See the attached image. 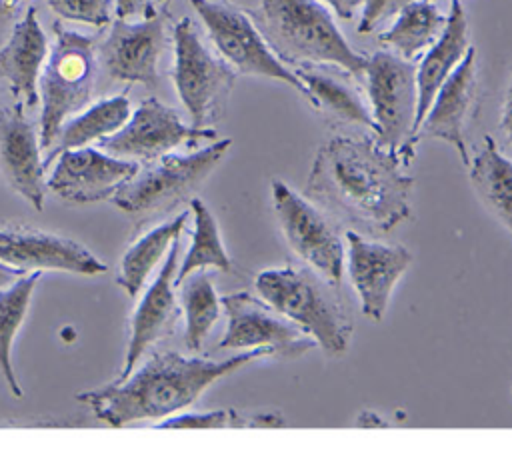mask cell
Here are the masks:
<instances>
[{
	"mask_svg": "<svg viewBox=\"0 0 512 466\" xmlns=\"http://www.w3.org/2000/svg\"><path fill=\"white\" fill-rule=\"evenodd\" d=\"M404 166L376 138L334 136L318 148L304 194L340 222L388 232L410 216L414 178Z\"/></svg>",
	"mask_w": 512,
	"mask_h": 466,
	"instance_id": "1",
	"label": "cell"
},
{
	"mask_svg": "<svg viewBox=\"0 0 512 466\" xmlns=\"http://www.w3.org/2000/svg\"><path fill=\"white\" fill-rule=\"evenodd\" d=\"M266 356H272L268 348H252L226 360L182 356L170 350L154 352L126 378L80 392L76 400L92 408L98 420L114 428L162 420L194 404L220 378Z\"/></svg>",
	"mask_w": 512,
	"mask_h": 466,
	"instance_id": "2",
	"label": "cell"
},
{
	"mask_svg": "<svg viewBox=\"0 0 512 466\" xmlns=\"http://www.w3.org/2000/svg\"><path fill=\"white\" fill-rule=\"evenodd\" d=\"M256 24L282 62L332 64L360 76L366 56L356 52L320 0H260Z\"/></svg>",
	"mask_w": 512,
	"mask_h": 466,
	"instance_id": "3",
	"label": "cell"
},
{
	"mask_svg": "<svg viewBox=\"0 0 512 466\" xmlns=\"http://www.w3.org/2000/svg\"><path fill=\"white\" fill-rule=\"evenodd\" d=\"M256 292L272 308L292 320L326 354L348 350L352 318L324 278L304 268H268L254 280ZM334 288V286H332Z\"/></svg>",
	"mask_w": 512,
	"mask_h": 466,
	"instance_id": "4",
	"label": "cell"
},
{
	"mask_svg": "<svg viewBox=\"0 0 512 466\" xmlns=\"http://www.w3.org/2000/svg\"><path fill=\"white\" fill-rule=\"evenodd\" d=\"M96 40L54 22V44L38 78L40 148L50 150L68 116L86 108L96 80Z\"/></svg>",
	"mask_w": 512,
	"mask_h": 466,
	"instance_id": "5",
	"label": "cell"
},
{
	"mask_svg": "<svg viewBox=\"0 0 512 466\" xmlns=\"http://www.w3.org/2000/svg\"><path fill=\"white\" fill-rule=\"evenodd\" d=\"M230 146L232 140L222 138L188 154L168 152L148 160L144 168H138V172L116 190L112 202L128 214L168 212L202 186Z\"/></svg>",
	"mask_w": 512,
	"mask_h": 466,
	"instance_id": "6",
	"label": "cell"
},
{
	"mask_svg": "<svg viewBox=\"0 0 512 466\" xmlns=\"http://www.w3.org/2000/svg\"><path fill=\"white\" fill-rule=\"evenodd\" d=\"M172 82L194 128H210L228 108L236 72L202 42L194 22L182 18L174 26Z\"/></svg>",
	"mask_w": 512,
	"mask_h": 466,
	"instance_id": "7",
	"label": "cell"
},
{
	"mask_svg": "<svg viewBox=\"0 0 512 466\" xmlns=\"http://www.w3.org/2000/svg\"><path fill=\"white\" fill-rule=\"evenodd\" d=\"M190 4L200 16L220 58L236 74L284 82L312 106V96L304 82L276 56L246 12L222 0H190Z\"/></svg>",
	"mask_w": 512,
	"mask_h": 466,
	"instance_id": "8",
	"label": "cell"
},
{
	"mask_svg": "<svg viewBox=\"0 0 512 466\" xmlns=\"http://www.w3.org/2000/svg\"><path fill=\"white\" fill-rule=\"evenodd\" d=\"M366 90L372 106L376 140L396 152L404 164L414 158L412 144L416 124V68L402 56L378 50L366 58Z\"/></svg>",
	"mask_w": 512,
	"mask_h": 466,
	"instance_id": "9",
	"label": "cell"
},
{
	"mask_svg": "<svg viewBox=\"0 0 512 466\" xmlns=\"http://www.w3.org/2000/svg\"><path fill=\"white\" fill-rule=\"evenodd\" d=\"M272 206L292 252L334 288L344 270V242L328 214L286 182L272 180Z\"/></svg>",
	"mask_w": 512,
	"mask_h": 466,
	"instance_id": "10",
	"label": "cell"
},
{
	"mask_svg": "<svg viewBox=\"0 0 512 466\" xmlns=\"http://www.w3.org/2000/svg\"><path fill=\"white\" fill-rule=\"evenodd\" d=\"M220 304L228 316L226 332L218 344L220 350L268 348L272 356L288 360L316 346L306 332L260 296L234 292L222 296Z\"/></svg>",
	"mask_w": 512,
	"mask_h": 466,
	"instance_id": "11",
	"label": "cell"
},
{
	"mask_svg": "<svg viewBox=\"0 0 512 466\" xmlns=\"http://www.w3.org/2000/svg\"><path fill=\"white\" fill-rule=\"evenodd\" d=\"M166 48V16L152 6L140 20L116 18L110 32L98 46V60L104 72L118 82L158 86V62Z\"/></svg>",
	"mask_w": 512,
	"mask_h": 466,
	"instance_id": "12",
	"label": "cell"
},
{
	"mask_svg": "<svg viewBox=\"0 0 512 466\" xmlns=\"http://www.w3.org/2000/svg\"><path fill=\"white\" fill-rule=\"evenodd\" d=\"M202 140H216V132L212 128L184 124L174 108L150 96L130 112L118 132L102 138L98 148L118 158H140L148 162L180 146H194Z\"/></svg>",
	"mask_w": 512,
	"mask_h": 466,
	"instance_id": "13",
	"label": "cell"
},
{
	"mask_svg": "<svg viewBox=\"0 0 512 466\" xmlns=\"http://www.w3.org/2000/svg\"><path fill=\"white\" fill-rule=\"evenodd\" d=\"M52 162L56 164L46 186L70 204H94L112 198L140 168L134 160L92 146L60 152Z\"/></svg>",
	"mask_w": 512,
	"mask_h": 466,
	"instance_id": "14",
	"label": "cell"
},
{
	"mask_svg": "<svg viewBox=\"0 0 512 466\" xmlns=\"http://www.w3.org/2000/svg\"><path fill=\"white\" fill-rule=\"evenodd\" d=\"M348 276L360 300L362 314L374 322L384 318L390 296L412 262L400 244H382L354 230L346 232Z\"/></svg>",
	"mask_w": 512,
	"mask_h": 466,
	"instance_id": "15",
	"label": "cell"
},
{
	"mask_svg": "<svg viewBox=\"0 0 512 466\" xmlns=\"http://www.w3.org/2000/svg\"><path fill=\"white\" fill-rule=\"evenodd\" d=\"M0 262L24 272L58 270L94 276L108 270V266L84 244L34 228L0 230Z\"/></svg>",
	"mask_w": 512,
	"mask_h": 466,
	"instance_id": "16",
	"label": "cell"
},
{
	"mask_svg": "<svg viewBox=\"0 0 512 466\" xmlns=\"http://www.w3.org/2000/svg\"><path fill=\"white\" fill-rule=\"evenodd\" d=\"M178 252H180V236L170 244L156 278L146 288L144 296L140 298L130 318V338H128L126 354H124L120 372L114 380L126 378L152 344H156L158 340L174 332L176 322L180 318V308L174 294Z\"/></svg>",
	"mask_w": 512,
	"mask_h": 466,
	"instance_id": "17",
	"label": "cell"
},
{
	"mask_svg": "<svg viewBox=\"0 0 512 466\" xmlns=\"http://www.w3.org/2000/svg\"><path fill=\"white\" fill-rule=\"evenodd\" d=\"M478 96V58L476 48L470 46L456 70L436 92L426 116L422 118L414 144L420 138H436L448 142L460 156L462 164L470 166L466 146V124Z\"/></svg>",
	"mask_w": 512,
	"mask_h": 466,
	"instance_id": "18",
	"label": "cell"
},
{
	"mask_svg": "<svg viewBox=\"0 0 512 466\" xmlns=\"http://www.w3.org/2000/svg\"><path fill=\"white\" fill-rule=\"evenodd\" d=\"M40 138L22 104L0 110V176L34 210L44 208L46 180Z\"/></svg>",
	"mask_w": 512,
	"mask_h": 466,
	"instance_id": "19",
	"label": "cell"
},
{
	"mask_svg": "<svg viewBox=\"0 0 512 466\" xmlns=\"http://www.w3.org/2000/svg\"><path fill=\"white\" fill-rule=\"evenodd\" d=\"M48 56V40L38 22V12L30 6L14 24L8 40L0 48V78L8 84L18 104H38V78Z\"/></svg>",
	"mask_w": 512,
	"mask_h": 466,
	"instance_id": "20",
	"label": "cell"
},
{
	"mask_svg": "<svg viewBox=\"0 0 512 466\" xmlns=\"http://www.w3.org/2000/svg\"><path fill=\"white\" fill-rule=\"evenodd\" d=\"M470 48V34H468V18L464 6L454 0L450 6V14L446 16V24L442 34L436 42L426 50L424 58L416 68V90H418V106H416V130L426 116L436 92L446 82V78L456 70L460 60ZM412 136V144H414ZM416 146V144H414Z\"/></svg>",
	"mask_w": 512,
	"mask_h": 466,
	"instance_id": "21",
	"label": "cell"
},
{
	"mask_svg": "<svg viewBox=\"0 0 512 466\" xmlns=\"http://www.w3.org/2000/svg\"><path fill=\"white\" fill-rule=\"evenodd\" d=\"M468 176L484 208L512 234V160L506 158L492 136L470 160Z\"/></svg>",
	"mask_w": 512,
	"mask_h": 466,
	"instance_id": "22",
	"label": "cell"
},
{
	"mask_svg": "<svg viewBox=\"0 0 512 466\" xmlns=\"http://www.w3.org/2000/svg\"><path fill=\"white\" fill-rule=\"evenodd\" d=\"M130 116V100L126 94L102 98L96 104L82 110L70 122L62 124L50 154L44 158V166L48 168L52 160L66 150L88 146L90 142H100L106 136L118 132Z\"/></svg>",
	"mask_w": 512,
	"mask_h": 466,
	"instance_id": "23",
	"label": "cell"
},
{
	"mask_svg": "<svg viewBox=\"0 0 512 466\" xmlns=\"http://www.w3.org/2000/svg\"><path fill=\"white\" fill-rule=\"evenodd\" d=\"M188 214L180 212L172 220H166L146 234H142L122 256L116 274V284L126 290L128 296L136 298L144 284L148 282L152 270L166 256L170 244L182 234Z\"/></svg>",
	"mask_w": 512,
	"mask_h": 466,
	"instance_id": "24",
	"label": "cell"
},
{
	"mask_svg": "<svg viewBox=\"0 0 512 466\" xmlns=\"http://www.w3.org/2000/svg\"><path fill=\"white\" fill-rule=\"evenodd\" d=\"M446 16L432 0H412L398 14L394 24L380 34V42L404 60L418 58L442 34Z\"/></svg>",
	"mask_w": 512,
	"mask_h": 466,
	"instance_id": "25",
	"label": "cell"
},
{
	"mask_svg": "<svg viewBox=\"0 0 512 466\" xmlns=\"http://www.w3.org/2000/svg\"><path fill=\"white\" fill-rule=\"evenodd\" d=\"M42 278L40 270H32L0 288V372L12 392V396L22 398V386L18 382L14 362H12V346L14 338L26 318L34 288Z\"/></svg>",
	"mask_w": 512,
	"mask_h": 466,
	"instance_id": "26",
	"label": "cell"
},
{
	"mask_svg": "<svg viewBox=\"0 0 512 466\" xmlns=\"http://www.w3.org/2000/svg\"><path fill=\"white\" fill-rule=\"evenodd\" d=\"M296 76L304 82L312 96V108L324 112L328 118L346 122V124H360L374 130V120L370 110L364 106L360 96L340 82L338 78L324 74L316 68H308L306 64L298 66Z\"/></svg>",
	"mask_w": 512,
	"mask_h": 466,
	"instance_id": "27",
	"label": "cell"
},
{
	"mask_svg": "<svg viewBox=\"0 0 512 466\" xmlns=\"http://www.w3.org/2000/svg\"><path fill=\"white\" fill-rule=\"evenodd\" d=\"M190 210L194 216V232L190 248L184 256V260L178 264L174 286H180V282L190 276L196 270L216 268L222 272H228L232 268L230 256L222 244L218 224L210 212V208L196 196L190 198Z\"/></svg>",
	"mask_w": 512,
	"mask_h": 466,
	"instance_id": "28",
	"label": "cell"
},
{
	"mask_svg": "<svg viewBox=\"0 0 512 466\" xmlns=\"http://www.w3.org/2000/svg\"><path fill=\"white\" fill-rule=\"evenodd\" d=\"M180 286V304L186 318L184 344L188 350L196 352L220 318L222 304L210 276L204 270L192 272L180 282Z\"/></svg>",
	"mask_w": 512,
	"mask_h": 466,
	"instance_id": "29",
	"label": "cell"
},
{
	"mask_svg": "<svg viewBox=\"0 0 512 466\" xmlns=\"http://www.w3.org/2000/svg\"><path fill=\"white\" fill-rule=\"evenodd\" d=\"M246 426H282L276 414H262L248 418L234 408H220L210 412H188L162 420L156 428H246Z\"/></svg>",
	"mask_w": 512,
	"mask_h": 466,
	"instance_id": "30",
	"label": "cell"
},
{
	"mask_svg": "<svg viewBox=\"0 0 512 466\" xmlns=\"http://www.w3.org/2000/svg\"><path fill=\"white\" fill-rule=\"evenodd\" d=\"M46 4L62 20L96 28L112 22L114 0H46Z\"/></svg>",
	"mask_w": 512,
	"mask_h": 466,
	"instance_id": "31",
	"label": "cell"
},
{
	"mask_svg": "<svg viewBox=\"0 0 512 466\" xmlns=\"http://www.w3.org/2000/svg\"><path fill=\"white\" fill-rule=\"evenodd\" d=\"M410 2L412 0H364L360 20H358V32L360 34L374 32L382 22L394 18Z\"/></svg>",
	"mask_w": 512,
	"mask_h": 466,
	"instance_id": "32",
	"label": "cell"
},
{
	"mask_svg": "<svg viewBox=\"0 0 512 466\" xmlns=\"http://www.w3.org/2000/svg\"><path fill=\"white\" fill-rule=\"evenodd\" d=\"M148 0H114V12L118 18L142 16L148 10Z\"/></svg>",
	"mask_w": 512,
	"mask_h": 466,
	"instance_id": "33",
	"label": "cell"
},
{
	"mask_svg": "<svg viewBox=\"0 0 512 466\" xmlns=\"http://www.w3.org/2000/svg\"><path fill=\"white\" fill-rule=\"evenodd\" d=\"M500 130L504 132L508 144L512 146V76L504 94V102H502V112H500Z\"/></svg>",
	"mask_w": 512,
	"mask_h": 466,
	"instance_id": "34",
	"label": "cell"
},
{
	"mask_svg": "<svg viewBox=\"0 0 512 466\" xmlns=\"http://www.w3.org/2000/svg\"><path fill=\"white\" fill-rule=\"evenodd\" d=\"M320 2L330 6L338 18L352 20L356 16V12L360 10L364 0H320Z\"/></svg>",
	"mask_w": 512,
	"mask_h": 466,
	"instance_id": "35",
	"label": "cell"
},
{
	"mask_svg": "<svg viewBox=\"0 0 512 466\" xmlns=\"http://www.w3.org/2000/svg\"><path fill=\"white\" fill-rule=\"evenodd\" d=\"M22 274H26V272L20 270V268H14V266H8V264L0 262V288L8 286L10 282H14L16 278H20Z\"/></svg>",
	"mask_w": 512,
	"mask_h": 466,
	"instance_id": "36",
	"label": "cell"
},
{
	"mask_svg": "<svg viewBox=\"0 0 512 466\" xmlns=\"http://www.w3.org/2000/svg\"><path fill=\"white\" fill-rule=\"evenodd\" d=\"M14 12V6H10L8 2H4V0H0V18H4V16H10Z\"/></svg>",
	"mask_w": 512,
	"mask_h": 466,
	"instance_id": "37",
	"label": "cell"
},
{
	"mask_svg": "<svg viewBox=\"0 0 512 466\" xmlns=\"http://www.w3.org/2000/svg\"><path fill=\"white\" fill-rule=\"evenodd\" d=\"M4 2H8L10 6H14V8H16V6H18L20 2H24V0H4Z\"/></svg>",
	"mask_w": 512,
	"mask_h": 466,
	"instance_id": "38",
	"label": "cell"
},
{
	"mask_svg": "<svg viewBox=\"0 0 512 466\" xmlns=\"http://www.w3.org/2000/svg\"><path fill=\"white\" fill-rule=\"evenodd\" d=\"M156 2H160V4H168L170 0H156Z\"/></svg>",
	"mask_w": 512,
	"mask_h": 466,
	"instance_id": "39",
	"label": "cell"
}]
</instances>
